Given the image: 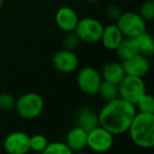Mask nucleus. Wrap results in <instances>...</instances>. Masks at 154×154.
<instances>
[{
    "instance_id": "14",
    "label": "nucleus",
    "mask_w": 154,
    "mask_h": 154,
    "mask_svg": "<svg viewBox=\"0 0 154 154\" xmlns=\"http://www.w3.org/2000/svg\"><path fill=\"white\" fill-rule=\"evenodd\" d=\"M124 37L125 36L117 28V26L115 23H112L107 26H103L100 41L103 42L106 49L110 50V51H115Z\"/></svg>"
},
{
    "instance_id": "7",
    "label": "nucleus",
    "mask_w": 154,
    "mask_h": 154,
    "mask_svg": "<svg viewBox=\"0 0 154 154\" xmlns=\"http://www.w3.org/2000/svg\"><path fill=\"white\" fill-rule=\"evenodd\" d=\"M114 135L101 126H97L88 132L87 147L96 153H105L112 148Z\"/></svg>"
},
{
    "instance_id": "27",
    "label": "nucleus",
    "mask_w": 154,
    "mask_h": 154,
    "mask_svg": "<svg viewBox=\"0 0 154 154\" xmlns=\"http://www.w3.org/2000/svg\"><path fill=\"white\" fill-rule=\"evenodd\" d=\"M86 1H88V2H97L99 0H86Z\"/></svg>"
},
{
    "instance_id": "25",
    "label": "nucleus",
    "mask_w": 154,
    "mask_h": 154,
    "mask_svg": "<svg viewBox=\"0 0 154 154\" xmlns=\"http://www.w3.org/2000/svg\"><path fill=\"white\" fill-rule=\"evenodd\" d=\"M79 38L77 37V35L73 34V32H70V34H68L66 37L63 38V47L66 50H74L75 48L78 45L79 43Z\"/></svg>"
},
{
    "instance_id": "8",
    "label": "nucleus",
    "mask_w": 154,
    "mask_h": 154,
    "mask_svg": "<svg viewBox=\"0 0 154 154\" xmlns=\"http://www.w3.org/2000/svg\"><path fill=\"white\" fill-rule=\"evenodd\" d=\"M103 78L96 69L92 66H86L82 69L77 75V85L82 93L88 96L96 95L98 92Z\"/></svg>"
},
{
    "instance_id": "28",
    "label": "nucleus",
    "mask_w": 154,
    "mask_h": 154,
    "mask_svg": "<svg viewBox=\"0 0 154 154\" xmlns=\"http://www.w3.org/2000/svg\"><path fill=\"white\" fill-rule=\"evenodd\" d=\"M2 5H3V0H0V9L2 8Z\"/></svg>"
},
{
    "instance_id": "5",
    "label": "nucleus",
    "mask_w": 154,
    "mask_h": 154,
    "mask_svg": "<svg viewBox=\"0 0 154 154\" xmlns=\"http://www.w3.org/2000/svg\"><path fill=\"white\" fill-rule=\"evenodd\" d=\"M115 24L125 37H137L147 31V21L135 12L122 13Z\"/></svg>"
},
{
    "instance_id": "29",
    "label": "nucleus",
    "mask_w": 154,
    "mask_h": 154,
    "mask_svg": "<svg viewBox=\"0 0 154 154\" xmlns=\"http://www.w3.org/2000/svg\"><path fill=\"white\" fill-rule=\"evenodd\" d=\"M0 116H1V111H0Z\"/></svg>"
},
{
    "instance_id": "18",
    "label": "nucleus",
    "mask_w": 154,
    "mask_h": 154,
    "mask_svg": "<svg viewBox=\"0 0 154 154\" xmlns=\"http://www.w3.org/2000/svg\"><path fill=\"white\" fill-rule=\"evenodd\" d=\"M134 38L136 41L138 53L147 57H151L154 53V39L152 35L146 31Z\"/></svg>"
},
{
    "instance_id": "24",
    "label": "nucleus",
    "mask_w": 154,
    "mask_h": 154,
    "mask_svg": "<svg viewBox=\"0 0 154 154\" xmlns=\"http://www.w3.org/2000/svg\"><path fill=\"white\" fill-rule=\"evenodd\" d=\"M15 98L10 93L0 94V111H9L15 108Z\"/></svg>"
},
{
    "instance_id": "4",
    "label": "nucleus",
    "mask_w": 154,
    "mask_h": 154,
    "mask_svg": "<svg viewBox=\"0 0 154 154\" xmlns=\"http://www.w3.org/2000/svg\"><path fill=\"white\" fill-rule=\"evenodd\" d=\"M145 93H147V88L143 77L125 75V77L118 84L119 97L133 105H135Z\"/></svg>"
},
{
    "instance_id": "16",
    "label": "nucleus",
    "mask_w": 154,
    "mask_h": 154,
    "mask_svg": "<svg viewBox=\"0 0 154 154\" xmlns=\"http://www.w3.org/2000/svg\"><path fill=\"white\" fill-rule=\"evenodd\" d=\"M100 75H101L103 80L118 85L126 74H125L124 68H122L120 62L110 61V62H107V63L103 66Z\"/></svg>"
},
{
    "instance_id": "10",
    "label": "nucleus",
    "mask_w": 154,
    "mask_h": 154,
    "mask_svg": "<svg viewBox=\"0 0 154 154\" xmlns=\"http://www.w3.org/2000/svg\"><path fill=\"white\" fill-rule=\"evenodd\" d=\"M53 66L60 73H73L79 64L78 56L72 50H60L52 57Z\"/></svg>"
},
{
    "instance_id": "12",
    "label": "nucleus",
    "mask_w": 154,
    "mask_h": 154,
    "mask_svg": "<svg viewBox=\"0 0 154 154\" xmlns=\"http://www.w3.org/2000/svg\"><path fill=\"white\" fill-rule=\"evenodd\" d=\"M56 24L61 31L66 33L74 32L79 17L76 11L70 7H62L57 11L55 16Z\"/></svg>"
},
{
    "instance_id": "9",
    "label": "nucleus",
    "mask_w": 154,
    "mask_h": 154,
    "mask_svg": "<svg viewBox=\"0 0 154 154\" xmlns=\"http://www.w3.org/2000/svg\"><path fill=\"white\" fill-rule=\"evenodd\" d=\"M3 149L9 154H26L30 151V135L24 132H12L3 140Z\"/></svg>"
},
{
    "instance_id": "22",
    "label": "nucleus",
    "mask_w": 154,
    "mask_h": 154,
    "mask_svg": "<svg viewBox=\"0 0 154 154\" xmlns=\"http://www.w3.org/2000/svg\"><path fill=\"white\" fill-rule=\"evenodd\" d=\"M48 143L49 141L47 137L42 134H35L33 136H30V151L43 152Z\"/></svg>"
},
{
    "instance_id": "1",
    "label": "nucleus",
    "mask_w": 154,
    "mask_h": 154,
    "mask_svg": "<svg viewBox=\"0 0 154 154\" xmlns=\"http://www.w3.org/2000/svg\"><path fill=\"white\" fill-rule=\"evenodd\" d=\"M137 110L135 105L117 97L107 101L98 113L99 126L113 135L124 134L128 131Z\"/></svg>"
},
{
    "instance_id": "19",
    "label": "nucleus",
    "mask_w": 154,
    "mask_h": 154,
    "mask_svg": "<svg viewBox=\"0 0 154 154\" xmlns=\"http://www.w3.org/2000/svg\"><path fill=\"white\" fill-rule=\"evenodd\" d=\"M97 94H98L99 97H100L101 99H103L106 103L110 100H113V99L119 97V94H118V85L103 80L100 86H99Z\"/></svg>"
},
{
    "instance_id": "21",
    "label": "nucleus",
    "mask_w": 154,
    "mask_h": 154,
    "mask_svg": "<svg viewBox=\"0 0 154 154\" xmlns=\"http://www.w3.org/2000/svg\"><path fill=\"white\" fill-rule=\"evenodd\" d=\"M42 153L45 154H72L70 148L66 146V143L61 141H54L49 143Z\"/></svg>"
},
{
    "instance_id": "26",
    "label": "nucleus",
    "mask_w": 154,
    "mask_h": 154,
    "mask_svg": "<svg viewBox=\"0 0 154 154\" xmlns=\"http://www.w3.org/2000/svg\"><path fill=\"white\" fill-rule=\"evenodd\" d=\"M122 13V10H120L118 7H116V5H110V7L107 9V16L110 18V19L117 20V18L119 17Z\"/></svg>"
},
{
    "instance_id": "15",
    "label": "nucleus",
    "mask_w": 154,
    "mask_h": 154,
    "mask_svg": "<svg viewBox=\"0 0 154 154\" xmlns=\"http://www.w3.org/2000/svg\"><path fill=\"white\" fill-rule=\"evenodd\" d=\"M76 126L80 127L85 131L89 132L95 127L99 126L98 114H95L92 109L88 107L82 108L77 112L76 115Z\"/></svg>"
},
{
    "instance_id": "17",
    "label": "nucleus",
    "mask_w": 154,
    "mask_h": 154,
    "mask_svg": "<svg viewBox=\"0 0 154 154\" xmlns=\"http://www.w3.org/2000/svg\"><path fill=\"white\" fill-rule=\"evenodd\" d=\"M115 51L117 56L122 60L128 59L139 54L134 37H124Z\"/></svg>"
},
{
    "instance_id": "11",
    "label": "nucleus",
    "mask_w": 154,
    "mask_h": 154,
    "mask_svg": "<svg viewBox=\"0 0 154 154\" xmlns=\"http://www.w3.org/2000/svg\"><path fill=\"white\" fill-rule=\"evenodd\" d=\"M122 66L124 68L126 75H132V76L137 77L146 76L150 71V66H151L149 57L141 55V54H137L133 57L122 60Z\"/></svg>"
},
{
    "instance_id": "2",
    "label": "nucleus",
    "mask_w": 154,
    "mask_h": 154,
    "mask_svg": "<svg viewBox=\"0 0 154 154\" xmlns=\"http://www.w3.org/2000/svg\"><path fill=\"white\" fill-rule=\"evenodd\" d=\"M131 140L141 149L154 147V114L136 112L128 131Z\"/></svg>"
},
{
    "instance_id": "20",
    "label": "nucleus",
    "mask_w": 154,
    "mask_h": 154,
    "mask_svg": "<svg viewBox=\"0 0 154 154\" xmlns=\"http://www.w3.org/2000/svg\"><path fill=\"white\" fill-rule=\"evenodd\" d=\"M135 108L140 113L154 114V98L152 95L145 93L135 103Z\"/></svg>"
},
{
    "instance_id": "23",
    "label": "nucleus",
    "mask_w": 154,
    "mask_h": 154,
    "mask_svg": "<svg viewBox=\"0 0 154 154\" xmlns=\"http://www.w3.org/2000/svg\"><path fill=\"white\" fill-rule=\"evenodd\" d=\"M138 14L145 21H151L154 18V0H146L139 8Z\"/></svg>"
},
{
    "instance_id": "6",
    "label": "nucleus",
    "mask_w": 154,
    "mask_h": 154,
    "mask_svg": "<svg viewBox=\"0 0 154 154\" xmlns=\"http://www.w3.org/2000/svg\"><path fill=\"white\" fill-rule=\"evenodd\" d=\"M103 26L99 20L92 17L79 19L74 32L80 41L87 43H95L100 41Z\"/></svg>"
},
{
    "instance_id": "3",
    "label": "nucleus",
    "mask_w": 154,
    "mask_h": 154,
    "mask_svg": "<svg viewBox=\"0 0 154 154\" xmlns=\"http://www.w3.org/2000/svg\"><path fill=\"white\" fill-rule=\"evenodd\" d=\"M45 101L41 95L34 92L26 93L15 101V109L18 115L24 119L37 118L43 111Z\"/></svg>"
},
{
    "instance_id": "13",
    "label": "nucleus",
    "mask_w": 154,
    "mask_h": 154,
    "mask_svg": "<svg viewBox=\"0 0 154 154\" xmlns=\"http://www.w3.org/2000/svg\"><path fill=\"white\" fill-rule=\"evenodd\" d=\"M87 136H88L87 131H85L80 127L75 126L68 132L64 143L72 152H79L87 148Z\"/></svg>"
}]
</instances>
